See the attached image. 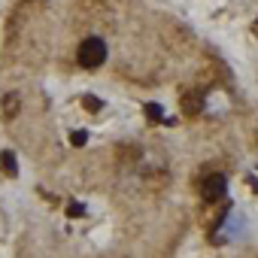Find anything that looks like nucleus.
I'll list each match as a JSON object with an SVG mask.
<instances>
[{
    "label": "nucleus",
    "mask_w": 258,
    "mask_h": 258,
    "mask_svg": "<svg viewBox=\"0 0 258 258\" xmlns=\"http://www.w3.org/2000/svg\"><path fill=\"white\" fill-rule=\"evenodd\" d=\"M255 34H258V22H255Z\"/></svg>",
    "instance_id": "9d476101"
},
{
    "label": "nucleus",
    "mask_w": 258,
    "mask_h": 258,
    "mask_svg": "<svg viewBox=\"0 0 258 258\" xmlns=\"http://www.w3.org/2000/svg\"><path fill=\"white\" fill-rule=\"evenodd\" d=\"M143 112H146V118H149V121H164V109H161L158 103H146V106H143Z\"/></svg>",
    "instance_id": "20e7f679"
},
{
    "label": "nucleus",
    "mask_w": 258,
    "mask_h": 258,
    "mask_svg": "<svg viewBox=\"0 0 258 258\" xmlns=\"http://www.w3.org/2000/svg\"><path fill=\"white\" fill-rule=\"evenodd\" d=\"M82 106H85L88 112H97V109L103 106V100H100V97H91V94H85V97H82Z\"/></svg>",
    "instance_id": "39448f33"
},
{
    "label": "nucleus",
    "mask_w": 258,
    "mask_h": 258,
    "mask_svg": "<svg viewBox=\"0 0 258 258\" xmlns=\"http://www.w3.org/2000/svg\"><path fill=\"white\" fill-rule=\"evenodd\" d=\"M225 191H228V179H225L222 173H213V176H207V179H204L201 195H204V201H207V204L222 201V198H225Z\"/></svg>",
    "instance_id": "f03ea898"
},
{
    "label": "nucleus",
    "mask_w": 258,
    "mask_h": 258,
    "mask_svg": "<svg viewBox=\"0 0 258 258\" xmlns=\"http://www.w3.org/2000/svg\"><path fill=\"white\" fill-rule=\"evenodd\" d=\"M85 140H88L85 131H73V134H70V143H73V146H85Z\"/></svg>",
    "instance_id": "0eeeda50"
},
{
    "label": "nucleus",
    "mask_w": 258,
    "mask_h": 258,
    "mask_svg": "<svg viewBox=\"0 0 258 258\" xmlns=\"http://www.w3.org/2000/svg\"><path fill=\"white\" fill-rule=\"evenodd\" d=\"M67 216L79 219V216H85V207H82V204H70V207H67Z\"/></svg>",
    "instance_id": "6e6552de"
},
{
    "label": "nucleus",
    "mask_w": 258,
    "mask_h": 258,
    "mask_svg": "<svg viewBox=\"0 0 258 258\" xmlns=\"http://www.w3.org/2000/svg\"><path fill=\"white\" fill-rule=\"evenodd\" d=\"M252 191H258V179H252Z\"/></svg>",
    "instance_id": "1a4fd4ad"
},
{
    "label": "nucleus",
    "mask_w": 258,
    "mask_h": 258,
    "mask_svg": "<svg viewBox=\"0 0 258 258\" xmlns=\"http://www.w3.org/2000/svg\"><path fill=\"white\" fill-rule=\"evenodd\" d=\"M76 58H79V64H82V67L94 70V67H100V64L106 61V43H103L100 37H88V40H82V43H79Z\"/></svg>",
    "instance_id": "f257e3e1"
},
{
    "label": "nucleus",
    "mask_w": 258,
    "mask_h": 258,
    "mask_svg": "<svg viewBox=\"0 0 258 258\" xmlns=\"http://www.w3.org/2000/svg\"><path fill=\"white\" fill-rule=\"evenodd\" d=\"M0 164H4V173H7V176H16V173H19V164H16V155H13L10 149H7L4 155H0Z\"/></svg>",
    "instance_id": "7ed1b4c3"
},
{
    "label": "nucleus",
    "mask_w": 258,
    "mask_h": 258,
    "mask_svg": "<svg viewBox=\"0 0 258 258\" xmlns=\"http://www.w3.org/2000/svg\"><path fill=\"white\" fill-rule=\"evenodd\" d=\"M4 106H7V118H13V115H16V109H19V97H16V94H10V97L4 100Z\"/></svg>",
    "instance_id": "423d86ee"
}]
</instances>
